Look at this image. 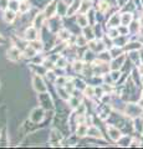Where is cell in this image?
<instances>
[{
	"instance_id": "44dd1931",
	"label": "cell",
	"mask_w": 143,
	"mask_h": 149,
	"mask_svg": "<svg viewBox=\"0 0 143 149\" xmlns=\"http://www.w3.org/2000/svg\"><path fill=\"white\" fill-rule=\"evenodd\" d=\"M82 34L85 35V37L89 41H91V40H93V37H95V35H93V31H92V27H89V26H86V27H84L82 29Z\"/></svg>"
},
{
	"instance_id": "7402d4cb",
	"label": "cell",
	"mask_w": 143,
	"mask_h": 149,
	"mask_svg": "<svg viewBox=\"0 0 143 149\" xmlns=\"http://www.w3.org/2000/svg\"><path fill=\"white\" fill-rule=\"evenodd\" d=\"M30 46H33V47L36 51H38V52H39V51H43L44 50V42H43V41H39V39L35 40V41H31Z\"/></svg>"
},
{
	"instance_id": "6da1fadb",
	"label": "cell",
	"mask_w": 143,
	"mask_h": 149,
	"mask_svg": "<svg viewBox=\"0 0 143 149\" xmlns=\"http://www.w3.org/2000/svg\"><path fill=\"white\" fill-rule=\"evenodd\" d=\"M44 119H45V109H44V107H41V106L34 108L29 114V120L34 124H39L43 122Z\"/></svg>"
},
{
	"instance_id": "d6986e66",
	"label": "cell",
	"mask_w": 143,
	"mask_h": 149,
	"mask_svg": "<svg viewBox=\"0 0 143 149\" xmlns=\"http://www.w3.org/2000/svg\"><path fill=\"white\" fill-rule=\"evenodd\" d=\"M108 134L110 137L113 139V141H118L119 137H121V133H119V130L113 128V127H108Z\"/></svg>"
},
{
	"instance_id": "cb8c5ba5",
	"label": "cell",
	"mask_w": 143,
	"mask_h": 149,
	"mask_svg": "<svg viewBox=\"0 0 143 149\" xmlns=\"http://www.w3.org/2000/svg\"><path fill=\"white\" fill-rule=\"evenodd\" d=\"M84 95L86 97H89V98H91V97L95 95V88L92 86H86L85 90H84Z\"/></svg>"
},
{
	"instance_id": "ba28073f",
	"label": "cell",
	"mask_w": 143,
	"mask_h": 149,
	"mask_svg": "<svg viewBox=\"0 0 143 149\" xmlns=\"http://www.w3.org/2000/svg\"><path fill=\"white\" fill-rule=\"evenodd\" d=\"M80 5H81V1L80 0H73V1L68 5L67 8V14H66V16H73V15H76V13L80 11Z\"/></svg>"
},
{
	"instance_id": "ffe728a7",
	"label": "cell",
	"mask_w": 143,
	"mask_h": 149,
	"mask_svg": "<svg viewBox=\"0 0 143 149\" xmlns=\"http://www.w3.org/2000/svg\"><path fill=\"white\" fill-rule=\"evenodd\" d=\"M68 106H70V108L71 109H76L78 106L81 104V102H80V100L77 98L76 96H73V97H70V98H68Z\"/></svg>"
},
{
	"instance_id": "30bf717a",
	"label": "cell",
	"mask_w": 143,
	"mask_h": 149,
	"mask_svg": "<svg viewBox=\"0 0 143 149\" xmlns=\"http://www.w3.org/2000/svg\"><path fill=\"white\" fill-rule=\"evenodd\" d=\"M76 22H77V25L80 26L81 29H84V27L90 25L89 16H87L86 14H84V13H80V14H77L76 15Z\"/></svg>"
},
{
	"instance_id": "603a6c76",
	"label": "cell",
	"mask_w": 143,
	"mask_h": 149,
	"mask_svg": "<svg viewBox=\"0 0 143 149\" xmlns=\"http://www.w3.org/2000/svg\"><path fill=\"white\" fill-rule=\"evenodd\" d=\"M19 6H20V0H10L8 9H10V10H14V11L19 13Z\"/></svg>"
},
{
	"instance_id": "2e32d148",
	"label": "cell",
	"mask_w": 143,
	"mask_h": 149,
	"mask_svg": "<svg viewBox=\"0 0 143 149\" xmlns=\"http://www.w3.org/2000/svg\"><path fill=\"white\" fill-rule=\"evenodd\" d=\"M87 136H89V137H93V138H102V134H101L98 128L92 127V125H90V127H89V130H87Z\"/></svg>"
},
{
	"instance_id": "5b68a950",
	"label": "cell",
	"mask_w": 143,
	"mask_h": 149,
	"mask_svg": "<svg viewBox=\"0 0 143 149\" xmlns=\"http://www.w3.org/2000/svg\"><path fill=\"white\" fill-rule=\"evenodd\" d=\"M62 142V134L59 129H52L51 133L49 134V144L52 147H59Z\"/></svg>"
},
{
	"instance_id": "4fadbf2b",
	"label": "cell",
	"mask_w": 143,
	"mask_h": 149,
	"mask_svg": "<svg viewBox=\"0 0 143 149\" xmlns=\"http://www.w3.org/2000/svg\"><path fill=\"white\" fill-rule=\"evenodd\" d=\"M31 9V3L29 0H20V6H19V13L20 14H26L29 13Z\"/></svg>"
},
{
	"instance_id": "277c9868",
	"label": "cell",
	"mask_w": 143,
	"mask_h": 149,
	"mask_svg": "<svg viewBox=\"0 0 143 149\" xmlns=\"http://www.w3.org/2000/svg\"><path fill=\"white\" fill-rule=\"evenodd\" d=\"M21 56H22V51L20 49H17L16 46H11V47L6 51V57L9 61H11V62H17Z\"/></svg>"
},
{
	"instance_id": "5bb4252c",
	"label": "cell",
	"mask_w": 143,
	"mask_h": 149,
	"mask_svg": "<svg viewBox=\"0 0 143 149\" xmlns=\"http://www.w3.org/2000/svg\"><path fill=\"white\" fill-rule=\"evenodd\" d=\"M92 6V0H81V5H80V13H89L91 10Z\"/></svg>"
},
{
	"instance_id": "484cf974",
	"label": "cell",
	"mask_w": 143,
	"mask_h": 149,
	"mask_svg": "<svg viewBox=\"0 0 143 149\" xmlns=\"http://www.w3.org/2000/svg\"><path fill=\"white\" fill-rule=\"evenodd\" d=\"M0 85H1V82H0ZM0 87H1V86H0Z\"/></svg>"
},
{
	"instance_id": "9c48e42d",
	"label": "cell",
	"mask_w": 143,
	"mask_h": 149,
	"mask_svg": "<svg viewBox=\"0 0 143 149\" xmlns=\"http://www.w3.org/2000/svg\"><path fill=\"white\" fill-rule=\"evenodd\" d=\"M16 11H14V10H10V9H6V10H4V14H3V19H4V21L6 22V24H13L14 21L16 20Z\"/></svg>"
},
{
	"instance_id": "8992f818",
	"label": "cell",
	"mask_w": 143,
	"mask_h": 149,
	"mask_svg": "<svg viewBox=\"0 0 143 149\" xmlns=\"http://www.w3.org/2000/svg\"><path fill=\"white\" fill-rule=\"evenodd\" d=\"M57 3H59L57 0H51V1H49V4L45 6L44 13L47 19L55 16V14L57 13Z\"/></svg>"
},
{
	"instance_id": "7c38bea8",
	"label": "cell",
	"mask_w": 143,
	"mask_h": 149,
	"mask_svg": "<svg viewBox=\"0 0 143 149\" xmlns=\"http://www.w3.org/2000/svg\"><path fill=\"white\" fill-rule=\"evenodd\" d=\"M70 36H71V32L68 30H66V29H60L57 31V34H56L57 41H62V42L67 41L68 39H70Z\"/></svg>"
},
{
	"instance_id": "d4e9b609",
	"label": "cell",
	"mask_w": 143,
	"mask_h": 149,
	"mask_svg": "<svg viewBox=\"0 0 143 149\" xmlns=\"http://www.w3.org/2000/svg\"><path fill=\"white\" fill-rule=\"evenodd\" d=\"M9 3H10V0H0V10H6L9 8Z\"/></svg>"
},
{
	"instance_id": "e0dca14e",
	"label": "cell",
	"mask_w": 143,
	"mask_h": 149,
	"mask_svg": "<svg viewBox=\"0 0 143 149\" xmlns=\"http://www.w3.org/2000/svg\"><path fill=\"white\" fill-rule=\"evenodd\" d=\"M55 65H56V68H66L67 66V60L66 57H63V56H59V57L56 58V61H55Z\"/></svg>"
},
{
	"instance_id": "ac0fdd59",
	"label": "cell",
	"mask_w": 143,
	"mask_h": 149,
	"mask_svg": "<svg viewBox=\"0 0 143 149\" xmlns=\"http://www.w3.org/2000/svg\"><path fill=\"white\" fill-rule=\"evenodd\" d=\"M87 41H89V40L86 39L84 34H82V35H77L75 45L77 46V47H84V46H86V45H87Z\"/></svg>"
},
{
	"instance_id": "9a60e30c",
	"label": "cell",
	"mask_w": 143,
	"mask_h": 149,
	"mask_svg": "<svg viewBox=\"0 0 143 149\" xmlns=\"http://www.w3.org/2000/svg\"><path fill=\"white\" fill-rule=\"evenodd\" d=\"M85 66H86V65L82 61H80V60H75L73 63H72V68H73V71H75L76 73H82V72H84Z\"/></svg>"
},
{
	"instance_id": "8fae6325",
	"label": "cell",
	"mask_w": 143,
	"mask_h": 149,
	"mask_svg": "<svg viewBox=\"0 0 143 149\" xmlns=\"http://www.w3.org/2000/svg\"><path fill=\"white\" fill-rule=\"evenodd\" d=\"M87 130H89V125L86 123H78L76 128V137L77 138H84L87 136Z\"/></svg>"
},
{
	"instance_id": "3957f363",
	"label": "cell",
	"mask_w": 143,
	"mask_h": 149,
	"mask_svg": "<svg viewBox=\"0 0 143 149\" xmlns=\"http://www.w3.org/2000/svg\"><path fill=\"white\" fill-rule=\"evenodd\" d=\"M24 39L26 42H31V41L38 40L39 39V29H36L34 25L26 27V30L24 32Z\"/></svg>"
},
{
	"instance_id": "52a82bcc",
	"label": "cell",
	"mask_w": 143,
	"mask_h": 149,
	"mask_svg": "<svg viewBox=\"0 0 143 149\" xmlns=\"http://www.w3.org/2000/svg\"><path fill=\"white\" fill-rule=\"evenodd\" d=\"M47 20V17H46V15H45V13L43 11V13H39L38 15H36L35 17H34V21H33V25L36 27V29H41V27H44V25H45V21Z\"/></svg>"
},
{
	"instance_id": "7a4b0ae2",
	"label": "cell",
	"mask_w": 143,
	"mask_h": 149,
	"mask_svg": "<svg viewBox=\"0 0 143 149\" xmlns=\"http://www.w3.org/2000/svg\"><path fill=\"white\" fill-rule=\"evenodd\" d=\"M33 88L38 92V93H44V92H47V86H46V83L43 78V74H38L35 73L33 76Z\"/></svg>"
}]
</instances>
